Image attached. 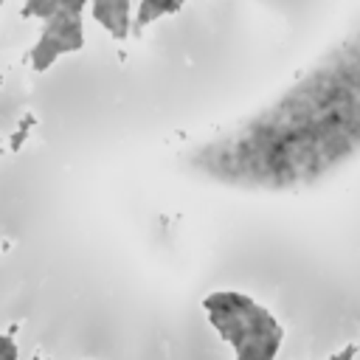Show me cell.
<instances>
[{"instance_id": "cell-7", "label": "cell", "mask_w": 360, "mask_h": 360, "mask_svg": "<svg viewBox=\"0 0 360 360\" xmlns=\"http://www.w3.org/2000/svg\"><path fill=\"white\" fill-rule=\"evenodd\" d=\"M0 84H3V76H0Z\"/></svg>"}, {"instance_id": "cell-8", "label": "cell", "mask_w": 360, "mask_h": 360, "mask_svg": "<svg viewBox=\"0 0 360 360\" xmlns=\"http://www.w3.org/2000/svg\"><path fill=\"white\" fill-rule=\"evenodd\" d=\"M0 6H3V0H0Z\"/></svg>"}, {"instance_id": "cell-1", "label": "cell", "mask_w": 360, "mask_h": 360, "mask_svg": "<svg viewBox=\"0 0 360 360\" xmlns=\"http://www.w3.org/2000/svg\"><path fill=\"white\" fill-rule=\"evenodd\" d=\"M87 0H59V11L48 20H42L39 39L28 51V65L34 73H45L62 53L79 51L84 45V31H82V11Z\"/></svg>"}, {"instance_id": "cell-2", "label": "cell", "mask_w": 360, "mask_h": 360, "mask_svg": "<svg viewBox=\"0 0 360 360\" xmlns=\"http://www.w3.org/2000/svg\"><path fill=\"white\" fill-rule=\"evenodd\" d=\"M93 20L104 25L115 39L129 34V0H87Z\"/></svg>"}, {"instance_id": "cell-4", "label": "cell", "mask_w": 360, "mask_h": 360, "mask_svg": "<svg viewBox=\"0 0 360 360\" xmlns=\"http://www.w3.org/2000/svg\"><path fill=\"white\" fill-rule=\"evenodd\" d=\"M56 11H59V0H25L22 8H20V14H22L25 20H31V17L48 20V17H53Z\"/></svg>"}, {"instance_id": "cell-5", "label": "cell", "mask_w": 360, "mask_h": 360, "mask_svg": "<svg viewBox=\"0 0 360 360\" xmlns=\"http://www.w3.org/2000/svg\"><path fill=\"white\" fill-rule=\"evenodd\" d=\"M0 149H3V132H0Z\"/></svg>"}, {"instance_id": "cell-6", "label": "cell", "mask_w": 360, "mask_h": 360, "mask_svg": "<svg viewBox=\"0 0 360 360\" xmlns=\"http://www.w3.org/2000/svg\"><path fill=\"white\" fill-rule=\"evenodd\" d=\"M31 360H42V357H39V354H34V357H31Z\"/></svg>"}, {"instance_id": "cell-3", "label": "cell", "mask_w": 360, "mask_h": 360, "mask_svg": "<svg viewBox=\"0 0 360 360\" xmlns=\"http://www.w3.org/2000/svg\"><path fill=\"white\" fill-rule=\"evenodd\" d=\"M34 124H37V115H34V112H25V115L17 121V127H14L11 135H8V149H11V152H20V149L25 146V141H28Z\"/></svg>"}]
</instances>
